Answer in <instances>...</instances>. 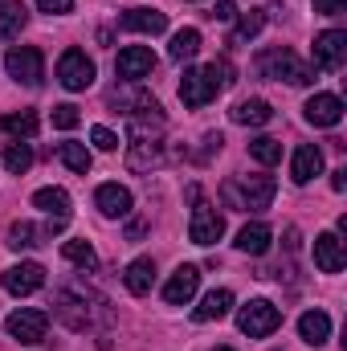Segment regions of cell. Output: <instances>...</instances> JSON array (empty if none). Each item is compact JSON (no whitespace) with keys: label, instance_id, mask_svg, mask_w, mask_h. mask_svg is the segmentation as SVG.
Returning a JSON list of instances; mask_svg holds the SVG:
<instances>
[{"label":"cell","instance_id":"5b68a950","mask_svg":"<svg viewBox=\"0 0 347 351\" xmlns=\"http://www.w3.org/2000/svg\"><path fill=\"white\" fill-rule=\"evenodd\" d=\"M4 70H8V78L21 82V86H41V78H45V58H41L37 45H16V49H8V58H4Z\"/></svg>","mask_w":347,"mask_h":351},{"label":"cell","instance_id":"83f0119b","mask_svg":"<svg viewBox=\"0 0 347 351\" xmlns=\"http://www.w3.org/2000/svg\"><path fill=\"white\" fill-rule=\"evenodd\" d=\"M200 53V29H180L172 37V45H168V58L172 62H192Z\"/></svg>","mask_w":347,"mask_h":351},{"label":"cell","instance_id":"d6a6232c","mask_svg":"<svg viewBox=\"0 0 347 351\" xmlns=\"http://www.w3.org/2000/svg\"><path fill=\"white\" fill-rule=\"evenodd\" d=\"M250 156H254L258 164L270 168V164H278V160H282V143H278V139H270V135H261V139L250 143Z\"/></svg>","mask_w":347,"mask_h":351},{"label":"cell","instance_id":"3957f363","mask_svg":"<svg viewBox=\"0 0 347 351\" xmlns=\"http://www.w3.org/2000/svg\"><path fill=\"white\" fill-rule=\"evenodd\" d=\"M258 74L261 78H274V82H290V86H307L311 82V70L298 53L290 49H265L258 58Z\"/></svg>","mask_w":347,"mask_h":351},{"label":"cell","instance_id":"7a4b0ae2","mask_svg":"<svg viewBox=\"0 0 347 351\" xmlns=\"http://www.w3.org/2000/svg\"><path fill=\"white\" fill-rule=\"evenodd\" d=\"M274 192H278L274 176H241V180H229L221 188L225 204L229 208H246V213H265L274 204Z\"/></svg>","mask_w":347,"mask_h":351},{"label":"cell","instance_id":"8fae6325","mask_svg":"<svg viewBox=\"0 0 347 351\" xmlns=\"http://www.w3.org/2000/svg\"><path fill=\"white\" fill-rule=\"evenodd\" d=\"M347 62V33L344 29H327L315 37V66L319 70H339Z\"/></svg>","mask_w":347,"mask_h":351},{"label":"cell","instance_id":"ffe728a7","mask_svg":"<svg viewBox=\"0 0 347 351\" xmlns=\"http://www.w3.org/2000/svg\"><path fill=\"white\" fill-rule=\"evenodd\" d=\"M229 119L241 123V127H265V123L274 119V106H270L265 98H241V102L229 110Z\"/></svg>","mask_w":347,"mask_h":351},{"label":"cell","instance_id":"ac0fdd59","mask_svg":"<svg viewBox=\"0 0 347 351\" xmlns=\"http://www.w3.org/2000/svg\"><path fill=\"white\" fill-rule=\"evenodd\" d=\"M319 172H323V152H319L315 143H302V147L294 152V160H290V180H294V184H311Z\"/></svg>","mask_w":347,"mask_h":351},{"label":"cell","instance_id":"e0dca14e","mask_svg":"<svg viewBox=\"0 0 347 351\" xmlns=\"http://www.w3.org/2000/svg\"><path fill=\"white\" fill-rule=\"evenodd\" d=\"M33 204H37L53 225H66V221H70V192H66V188H41V192H33Z\"/></svg>","mask_w":347,"mask_h":351},{"label":"cell","instance_id":"d4e9b609","mask_svg":"<svg viewBox=\"0 0 347 351\" xmlns=\"http://www.w3.org/2000/svg\"><path fill=\"white\" fill-rule=\"evenodd\" d=\"M45 237H49V233H41V229L29 225V221H12V225H8V250H16V254H21V250H37Z\"/></svg>","mask_w":347,"mask_h":351},{"label":"cell","instance_id":"d590c367","mask_svg":"<svg viewBox=\"0 0 347 351\" xmlns=\"http://www.w3.org/2000/svg\"><path fill=\"white\" fill-rule=\"evenodd\" d=\"M37 8L49 12V16H66V12L74 8V0H37Z\"/></svg>","mask_w":347,"mask_h":351},{"label":"cell","instance_id":"ba28073f","mask_svg":"<svg viewBox=\"0 0 347 351\" xmlns=\"http://www.w3.org/2000/svg\"><path fill=\"white\" fill-rule=\"evenodd\" d=\"M188 237H192L196 245H217V241L225 237V217H221L213 204L196 200V208H192V221H188Z\"/></svg>","mask_w":347,"mask_h":351},{"label":"cell","instance_id":"4316f807","mask_svg":"<svg viewBox=\"0 0 347 351\" xmlns=\"http://www.w3.org/2000/svg\"><path fill=\"white\" fill-rule=\"evenodd\" d=\"M4 168L12 176H25L33 168V147H29L25 139H8V143H4Z\"/></svg>","mask_w":347,"mask_h":351},{"label":"cell","instance_id":"f35d334b","mask_svg":"<svg viewBox=\"0 0 347 351\" xmlns=\"http://www.w3.org/2000/svg\"><path fill=\"white\" fill-rule=\"evenodd\" d=\"M331 188H335V192L347 188V168H335V172H331Z\"/></svg>","mask_w":347,"mask_h":351},{"label":"cell","instance_id":"f1b7e54d","mask_svg":"<svg viewBox=\"0 0 347 351\" xmlns=\"http://www.w3.org/2000/svg\"><path fill=\"white\" fill-rule=\"evenodd\" d=\"M29 25V12H25V4H4L0 8V41H12V37H21V29Z\"/></svg>","mask_w":347,"mask_h":351},{"label":"cell","instance_id":"4fadbf2b","mask_svg":"<svg viewBox=\"0 0 347 351\" xmlns=\"http://www.w3.org/2000/svg\"><path fill=\"white\" fill-rule=\"evenodd\" d=\"M302 110H307V123L311 127H335L344 119V102L335 94H315V98H307Z\"/></svg>","mask_w":347,"mask_h":351},{"label":"cell","instance_id":"e575fe53","mask_svg":"<svg viewBox=\"0 0 347 351\" xmlns=\"http://www.w3.org/2000/svg\"><path fill=\"white\" fill-rule=\"evenodd\" d=\"M90 139H94V147H98V152H115V147H119V135H115L110 127H94V131H90Z\"/></svg>","mask_w":347,"mask_h":351},{"label":"cell","instance_id":"4dcf8cb0","mask_svg":"<svg viewBox=\"0 0 347 351\" xmlns=\"http://www.w3.org/2000/svg\"><path fill=\"white\" fill-rule=\"evenodd\" d=\"M58 160H62L70 172H78V176H86L90 164H94V160H90V152L82 147V143H58Z\"/></svg>","mask_w":347,"mask_h":351},{"label":"cell","instance_id":"9a60e30c","mask_svg":"<svg viewBox=\"0 0 347 351\" xmlns=\"http://www.w3.org/2000/svg\"><path fill=\"white\" fill-rule=\"evenodd\" d=\"M119 25L127 29V33H164L168 29V16L160 12V8H127L123 16H119Z\"/></svg>","mask_w":347,"mask_h":351},{"label":"cell","instance_id":"74e56055","mask_svg":"<svg viewBox=\"0 0 347 351\" xmlns=\"http://www.w3.org/2000/svg\"><path fill=\"white\" fill-rule=\"evenodd\" d=\"M208 16H213V21H237V8H233V4H229V0H217V4H213V12H208Z\"/></svg>","mask_w":347,"mask_h":351},{"label":"cell","instance_id":"9c48e42d","mask_svg":"<svg viewBox=\"0 0 347 351\" xmlns=\"http://www.w3.org/2000/svg\"><path fill=\"white\" fill-rule=\"evenodd\" d=\"M0 282H4V290H8V294H16V298H25V294H37V290L45 286V265H37V262H16V265H8V269L0 274Z\"/></svg>","mask_w":347,"mask_h":351},{"label":"cell","instance_id":"7c38bea8","mask_svg":"<svg viewBox=\"0 0 347 351\" xmlns=\"http://www.w3.org/2000/svg\"><path fill=\"white\" fill-rule=\"evenodd\" d=\"M196 286H200V269H196V265H180L172 278H168V286H164V302H168V306L192 302Z\"/></svg>","mask_w":347,"mask_h":351},{"label":"cell","instance_id":"8d00e7d4","mask_svg":"<svg viewBox=\"0 0 347 351\" xmlns=\"http://www.w3.org/2000/svg\"><path fill=\"white\" fill-rule=\"evenodd\" d=\"M315 12H323V16H344L347 0H315Z\"/></svg>","mask_w":347,"mask_h":351},{"label":"cell","instance_id":"6da1fadb","mask_svg":"<svg viewBox=\"0 0 347 351\" xmlns=\"http://www.w3.org/2000/svg\"><path fill=\"white\" fill-rule=\"evenodd\" d=\"M233 82H237V78H233V66H229L225 58H217V62H208V66H200V70H184V78H180V98H184V106L200 110V106H208L221 90H229Z\"/></svg>","mask_w":347,"mask_h":351},{"label":"cell","instance_id":"2e32d148","mask_svg":"<svg viewBox=\"0 0 347 351\" xmlns=\"http://www.w3.org/2000/svg\"><path fill=\"white\" fill-rule=\"evenodd\" d=\"M94 204H98V213H102V217L119 221V217H127V213H131V192H127L123 184H102V188L94 192Z\"/></svg>","mask_w":347,"mask_h":351},{"label":"cell","instance_id":"cb8c5ba5","mask_svg":"<svg viewBox=\"0 0 347 351\" xmlns=\"http://www.w3.org/2000/svg\"><path fill=\"white\" fill-rule=\"evenodd\" d=\"M123 282H127L131 294H147V290L156 286V262H152V258H135V262L127 265Z\"/></svg>","mask_w":347,"mask_h":351},{"label":"cell","instance_id":"836d02e7","mask_svg":"<svg viewBox=\"0 0 347 351\" xmlns=\"http://www.w3.org/2000/svg\"><path fill=\"white\" fill-rule=\"evenodd\" d=\"M82 123V114H78V106H70V102H62V106H53V127L58 131H74Z\"/></svg>","mask_w":347,"mask_h":351},{"label":"cell","instance_id":"30bf717a","mask_svg":"<svg viewBox=\"0 0 347 351\" xmlns=\"http://www.w3.org/2000/svg\"><path fill=\"white\" fill-rule=\"evenodd\" d=\"M115 70H119L123 82H139V78H147V74L156 70V53H152L147 45H127V49H119Z\"/></svg>","mask_w":347,"mask_h":351},{"label":"cell","instance_id":"1f68e13d","mask_svg":"<svg viewBox=\"0 0 347 351\" xmlns=\"http://www.w3.org/2000/svg\"><path fill=\"white\" fill-rule=\"evenodd\" d=\"M62 254H66V262L82 265V269H98V254L90 250V241H66Z\"/></svg>","mask_w":347,"mask_h":351},{"label":"cell","instance_id":"277c9868","mask_svg":"<svg viewBox=\"0 0 347 351\" xmlns=\"http://www.w3.org/2000/svg\"><path fill=\"white\" fill-rule=\"evenodd\" d=\"M237 327H241V335H250V339H265V335H274V331L282 327V311H278L270 298H250V302L237 311Z\"/></svg>","mask_w":347,"mask_h":351},{"label":"cell","instance_id":"52a82bcc","mask_svg":"<svg viewBox=\"0 0 347 351\" xmlns=\"http://www.w3.org/2000/svg\"><path fill=\"white\" fill-rule=\"evenodd\" d=\"M8 335L16 339V343H41L45 339V331H49V315L45 311H37V306H21V311H12L8 315Z\"/></svg>","mask_w":347,"mask_h":351},{"label":"cell","instance_id":"7402d4cb","mask_svg":"<svg viewBox=\"0 0 347 351\" xmlns=\"http://www.w3.org/2000/svg\"><path fill=\"white\" fill-rule=\"evenodd\" d=\"M270 241H274V233H270V225H261V221H254V225H246L241 233H237V250L241 254H250V258H261L265 250H270Z\"/></svg>","mask_w":347,"mask_h":351},{"label":"cell","instance_id":"484cf974","mask_svg":"<svg viewBox=\"0 0 347 351\" xmlns=\"http://www.w3.org/2000/svg\"><path fill=\"white\" fill-rule=\"evenodd\" d=\"M0 135H12V139H33V135H37V114H33V110L4 114V119H0Z\"/></svg>","mask_w":347,"mask_h":351},{"label":"cell","instance_id":"ab89813d","mask_svg":"<svg viewBox=\"0 0 347 351\" xmlns=\"http://www.w3.org/2000/svg\"><path fill=\"white\" fill-rule=\"evenodd\" d=\"M213 351H233V348H213Z\"/></svg>","mask_w":347,"mask_h":351},{"label":"cell","instance_id":"d6986e66","mask_svg":"<svg viewBox=\"0 0 347 351\" xmlns=\"http://www.w3.org/2000/svg\"><path fill=\"white\" fill-rule=\"evenodd\" d=\"M298 335H302V343L323 348V343L331 339V315H327V311H307V315L298 319Z\"/></svg>","mask_w":347,"mask_h":351},{"label":"cell","instance_id":"8992f818","mask_svg":"<svg viewBox=\"0 0 347 351\" xmlns=\"http://www.w3.org/2000/svg\"><path fill=\"white\" fill-rule=\"evenodd\" d=\"M58 82L66 90H90L94 86V62L86 58V49H66L58 58Z\"/></svg>","mask_w":347,"mask_h":351},{"label":"cell","instance_id":"44dd1931","mask_svg":"<svg viewBox=\"0 0 347 351\" xmlns=\"http://www.w3.org/2000/svg\"><path fill=\"white\" fill-rule=\"evenodd\" d=\"M58 319H66L74 331H86L90 327V311H86V298H78V294H70V290H62L58 294Z\"/></svg>","mask_w":347,"mask_h":351},{"label":"cell","instance_id":"603a6c76","mask_svg":"<svg viewBox=\"0 0 347 351\" xmlns=\"http://www.w3.org/2000/svg\"><path fill=\"white\" fill-rule=\"evenodd\" d=\"M229 311H233V294H229V290H208L192 315H196L200 323H217V319H225Z\"/></svg>","mask_w":347,"mask_h":351},{"label":"cell","instance_id":"5bb4252c","mask_svg":"<svg viewBox=\"0 0 347 351\" xmlns=\"http://www.w3.org/2000/svg\"><path fill=\"white\" fill-rule=\"evenodd\" d=\"M344 262H347V254H344L339 233H319V237H315V265H319L323 274H339Z\"/></svg>","mask_w":347,"mask_h":351},{"label":"cell","instance_id":"f546056e","mask_svg":"<svg viewBox=\"0 0 347 351\" xmlns=\"http://www.w3.org/2000/svg\"><path fill=\"white\" fill-rule=\"evenodd\" d=\"M261 29H265V12H261V8H250V12L237 16V25H233V41H237V45H241V41H254Z\"/></svg>","mask_w":347,"mask_h":351}]
</instances>
